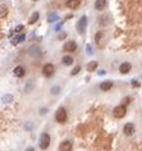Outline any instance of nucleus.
Segmentation results:
<instances>
[{
	"mask_svg": "<svg viewBox=\"0 0 142 151\" xmlns=\"http://www.w3.org/2000/svg\"><path fill=\"white\" fill-rule=\"evenodd\" d=\"M55 119L59 123H64L67 120V110L64 108H59L55 113Z\"/></svg>",
	"mask_w": 142,
	"mask_h": 151,
	"instance_id": "f257e3e1",
	"label": "nucleus"
},
{
	"mask_svg": "<svg viewBox=\"0 0 142 151\" xmlns=\"http://www.w3.org/2000/svg\"><path fill=\"white\" fill-rule=\"evenodd\" d=\"M50 145V136L49 133H42L40 137V149L41 150H46Z\"/></svg>",
	"mask_w": 142,
	"mask_h": 151,
	"instance_id": "f03ea898",
	"label": "nucleus"
},
{
	"mask_svg": "<svg viewBox=\"0 0 142 151\" xmlns=\"http://www.w3.org/2000/svg\"><path fill=\"white\" fill-rule=\"evenodd\" d=\"M86 27H87V17H86V16H82L81 18H79L78 22H77V28H78V32H79V33H85Z\"/></svg>",
	"mask_w": 142,
	"mask_h": 151,
	"instance_id": "7ed1b4c3",
	"label": "nucleus"
},
{
	"mask_svg": "<svg viewBox=\"0 0 142 151\" xmlns=\"http://www.w3.org/2000/svg\"><path fill=\"white\" fill-rule=\"evenodd\" d=\"M126 113H127V110H126V106L124 105L117 106V108H114V110H113V115L115 118H118V119L123 118L124 115H126Z\"/></svg>",
	"mask_w": 142,
	"mask_h": 151,
	"instance_id": "20e7f679",
	"label": "nucleus"
},
{
	"mask_svg": "<svg viewBox=\"0 0 142 151\" xmlns=\"http://www.w3.org/2000/svg\"><path fill=\"white\" fill-rule=\"evenodd\" d=\"M42 73H44V76H45V77H51L55 73L54 66H53V64H50V63L49 64H45L44 68H42Z\"/></svg>",
	"mask_w": 142,
	"mask_h": 151,
	"instance_id": "39448f33",
	"label": "nucleus"
},
{
	"mask_svg": "<svg viewBox=\"0 0 142 151\" xmlns=\"http://www.w3.org/2000/svg\"><path fill=\"white\" fill-rule=\"evenodd\" d=\"M123 131H124V135H126V136H132L133 133H134V131H136L134 124H133V123H127L126 126H124Z\"/></svg>",
	"mask_w": 142,
	"mask_h": 151,
	"instance_id": "423d86ee",
	"label": "nucleus"
},
{
	"mask_svg": "<svg viewBox=\"0 0 142 151\" xmlns=\"http://www.w3.org/2000/svg\"><path fill=\"white\" fill-rule=\"evenodd\" d=\"M59 151H72V142L70 141H63L59 146Z\"/></svg>",
	"mask_w": 142,
	"mask_h": 151,
	"instance_id": "0eeeda50",
	"label": "nucleus"
},
{
	"mask_svg": "<svg viewBox=\"0 0 142 151\" xmlns=\"http://www.w3.org/2000/svg\"><path fill=\"white\" fill-rule=\"evenodd\" d=\"M131 68H132V66H131V63H122L120 64V67H119V72L122 73V74H127V73L131 70Z\"/></svg>",
	"mask_w": 142,
	"mask_h": 151,
	"instance_id": "6e6552de",
	"label": "nucleus"
},
{
	"mask_svg": "<svg viewBox=\"0 0 142 151\" xmlns=\"http://www.w3.org/2000/svg\"><path fill=\"white\" fill-rule=\"evenodd\" d=\"M77 49V44L74 42V41H67L66 45H64V50L66 51H74V50Z\"/></svg>",
	"mask_w": 142,
	"mask_h": 151,
	"instance_id": "1a4fd4ad",
	"label": "nucleus"
},
{
	"mask_svg": "<svg viewBox=\"0 0 142 151\" xmlns=\"http://www.w3.org/2000/svg\"><path fill=\"white\" fill-rule=\"evenodd\" d=\"M95 8L97 10H102L106 8V0H96L95 1Z\"/></svg>",
	"mask_w": 142,
	"mask_h": 151,
	"instance_id": "9d476101",
	"label": "nucleus"
},
{
	"mask_svg": "<svg viewBox=\"0 0 142 151\" xmlns=\"http://www.w3.org/2000/svg\"><path fill=\"white\" fill-rule=\"evenodd\" d=\"M111 87H113V82L111 81H104L100 85V90H102V91H109Z\"/></svg>",
	"mask_w": 142,
	"mask_h": 151,
	"instance_id": "9b49d317",
	"label": "nucleus"
},
{
	"mask_svg": "<svg viewBox=\"0 0 142 151\" xmlns=\"http://www.w3.org/2000/svg\"><path fill=\"white\" fill-rule=\"evenodd\" d=\"M29 54H31L32 57H40L41 51H40V49H38V46H32L31 49H29Z\"/></svg>",
	"mask_w": 142,
	"mask_h": 151,
	"instance_id": "f8f14e48",
	"label": "nucleus"
},
{
	"mask_svg": "<svg viewBox=\"0 0 142 151\" xmlns=\"http://www.w3.org/2000/svg\"><path fill=\"white\" fill-rule=\"evenodd\" d=\"M78 5H79L78 0H68V1H67V7L70 8V9H76Z\"/></svg>",
	"mask_w": 142,
	"mask_h": 151,
	"instance_id": "ddd939ff",
	"label": "nucleus"
},
{
	"mask_svg": "<svg viewBox=\"0 0 142 151\" xmlns=\"http://www.w3.org/2000/svg\"><path fill=\"white\" fill-rule=\"evenodd\" d=\"M97 66H99V64H97V61H90V63L87 64V70L88 72H94V70H96L97 69Z\"/></svg>",
	"mask_w": 142,
	"mask_h": 151,
	"instance_id": "4468645a",
	"label": "nucleus"
},
{
	"mask_svg": "<svg viewBox=\"0 0 142 151\" xmlns=\"http://www.w3.org/2000/svg\"><path fill=\"white\" fill-rule=\"evenodd\" d=\"M23 74H25V69H23L22 67H16V69H14V76L23 77Z\"/></svg>",
	"mask_w": 142,
	"mask_h": 151,
	"instance_id": "2eb2a0df",
	"label": "nucleus"
},
{
	"mask_svg": "<svg viewBox=\"0 0 142 151\" xmlns=\"http://www.w3.org/2000/svg\"><path fill=\"white\" fill-rule=\"evenodd\" d=\"M23 40H25V35H19V36H16V37L12 38V44H13V45H17V44Z\"/></svg>",
	"mask_w": 142,
	"mask_h": 151,
	"instance_id": "dca6fc26",
	"label": "nucleus"
},
{
	"mask_svg": "<svg viewBox=\"0 0 142 151\" xmlns=\"http://www.w3.org/2000/svg\"><path fill=\"white\" fill-rule=\"evenodd\" d=\"M61 61H63L64 66H70V64L73 63V58L72 57H63Z\"/></svg>",
	"mask_w": 142,
	"mask_h": 151,
	"instance_id": "f3484780",
	"label": "nucleus"
},
{
	"mask_svg": "<svg viewBox=\"0 0 142 151\" xmlns=\"http://www.w3.org/2000/svg\"><path fill=\"white\" fill-rule=\"evenodd\" d=\"M38 17H40V14H38V13H37V12H35V13H33V14H32V17H31V19H29V20H28V23H29V25H33V23H35V22H36V20L38 19Z\"/></svg>",
	"mask_w": 142,
	"mask_h": 151,
	"instance_id": "a211bd4d",
	"label": "nucleus"
},
{
	"mask_svg": "<svg viewBox=\"0 0 142 151\" xmlns=\"http://www.w3.org/2000/svg\"><path fill=\"white\" fill-rule=\"evenodd\" d=\"M55 20H58V14L57 13H51L49 16V22H55Z\"/></svg>",
	"mask_w": 142,
	"mask_h": 151,
	"instance_id": "6ab92c4d",
	"label": "nucleus"
},
{
	"mask_svg": "<svg viewBox=\"0 0 142 151\" xmlns=\"http://www.w3.org/2000/svg\"><path fill=\"white\" fill-rule=\"evenodd\" d=\"M5 16H7V8H5L4 5H1V9H0V17L4 18Z\"/></svg>",
	"mask_w": 142,
	"mask_h": 151,
	"instance_id": "aec40b11",
	"label": "nucleus"
},
{
	"mask_svg": "<svg viewBox=\"0 0 142 151\" xmlns=\"http://www.w3.org/2000/svg\"><path fill=\"white\" fill-rule=\"evenodd\" d=\"M101 37H102V33H101V32H97V33L95 35V41L99 44L100 41H101Z\"/></svg>",
	"mask_w": 142,
	"mask_h": 151,
	"instance_id": "412c9836",
	"label": "nucleus"
},
{
	"mask_svg": "<svg viewBox=\"0 0 142 151\" xmlns=\"http://www.w3.org/2000/svg\"><path fill=\"white\" fill-rule=\"evenodd\" d=\"M59 92H60V88H59V87H53V88H51V94H53V95H57V94H59Z\"/></svg>",
	"mask_w": 142,
	"mask_h": 151,
	"instance_id": "4be33fe9",
	"label": "nucleus"
},
{
	"mask_svg": "<svg viewBox=\"0 0 142 151\" xmlns=\"http://www.w3.org/2000/svg\"><path fill=\"white\" fill-rule=\"evenodd\" d=\"M79 70H81V68H79V67H76V68H74V69H73V70H72V72H70V74H72V76H76V74H77V73H78V72H79Z\"/></svg>",
	"mask_w": 142,
	"mask_h": 151,
	"instance_id": "5701e85b",
	"label": "nucleus"
},
{
	"mask_svg": "<svg viewBox=\"0 0 142 151\" xmlns=\"http://www.w3.org/2000/svg\"><path fill=\"white\" fill-rule=\"evenodd\" d=\"M3 99H4V101H7V102H10L13 97H12L10 95H7V96H4V97H3Z\"/></svg>",
	"mask_w": 142,
	"mask_h": 151,
	"instance_id": "b1692460",
	"label": "nucleus"
},
{
	"mask_svg": "<svg viewBox=\"0 0 142 151\" xmlns=\"http://www.w3.org/2000/svg\"><path fill=\"white\" fill-rule=\"evenodd\" d=\"M22 29H23V26H22V25H19V26H17L14 31H16V32H22Z\"/></svg>",
	"mask_w": 142,
	"mask_h": 151,
	"instance_id": "393cba45",
	"label": "nucleus"
},
{
	"mask_svg": "<svg viewBox=\"0 0 142 151\" xmlns=\"http://www.w3.org/2000/svg\"><path fill=\"white\" fill-rule=\"evenodd\" d=\"M31 86H32V81H29L28 82V86L26 87V91H28V92H29V91H31Z\"/></svg>",
	"mask_w": 142,
	"mask_h": 151,
	"instance_id": "a878e982",
	"label": "nucleus"
},
{
	"mask_svg": "<svg viewBox=\"0 0 142 151\" xmlns=\"http://www.w3.org/2000/svg\"><path fill=\"white\" fill-rule=\"evenodd\" d=\"M86 50H87L88 54H91V53H92V51H91V46L90 45H87V49H86Z\"/></svg>",
	"mask_w": 142,
	"mask_h": 151,
	"instance_id": "bb28decb",
	"label": "nucleus"
},
{
	"mask_svg": "<svg viewBox=\"0 0 142 151\" xmlns=\"http://www.w3.org/2000/svg\"><path fill=\"white\" fill-rule=\"evenodd\" d=\"M27 151H33V149H32V147H29V149H28Z\"/></svg>",
	"mask_w": 142,
	"mask_h": 151,
	"instance_id": "cd10ccee",
	"label": "nucleus"
},
{
	"mask_svg": "<svg viewBox=\"0 0 142 151\" xmlns=\"http://www.w3.org/2000/svg\"><path fill=\"white\" fill-rule=\"evenodd\" d=\"M33 1H38V0H33Z\"/></svg>",
	"mask_w": 142,
	"mask_h": 151,
	"instance_id": "c85d7f7f",
	"label": "nucleus"
}]
</instances>
